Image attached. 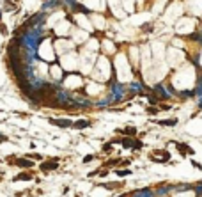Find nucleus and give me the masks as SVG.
I'll return each instance as SVG.
<instances>
[{
    "instance_id": "obj_1",
    "label": "nucleus",
    "mask_w": 202,
    "mask_h": 197,
    "mask_svg": "<svg viewBox=\"0 0 202 197\" xmlns=\"http://www.w3.org/2000/svg\"><path fill=\"white\" fill-rule=\"evenodd\" d=\"M7 162H9V164H14L16 167H20V169H30L34 165V162L30 158H7Z\"/></svg>"
},
{
    "instance_id": "obj_2",
    "label": "nucleus",
    "mask_w": 202,
    "mask_h": 197,
    "mask_svg": "<svg viewBox=\"0 0 202 197\" xmlns=\"http://www.w3.org/2000/svg\"><path fill=\"white\" fill-rule=\"evenodd\" d=\"M50 124L57 126V128H73V121L71 119H53V117H50L48 119Z\"/></svg>"
},
{
    "instance_id": "obj_3",
    "label": "nucleus",
    "mask_w": 202,
    "mask_h": 197,
    "mask_svg": "<svg viewBox=\"0 0 202 197\" xmlns=\"http://www.w3.org/2000/svg\"><path fill=\"white\" fill-rule=\"evenodd\" d=\"M59 167V158H52L48 162H43V164L39 165V169L44 170V172H48V170H55Z\"/></svg>"
},
{
    "instance_id": "obj_4",
    "label": "nucleus",
    "mask_w": 202,
    "mask_h": 197,
    "mask_svg": "<svg viewBox=\"0 0 202 197\" xmlns=\"http://www.w3.org/2000/svg\"><path fill=\"white\" fill-rule=\"evenodd\" d=\"M172 144L179 149V153L183 154V156H186V154H191V156H193V154H195V149H191L190 146H186V144H181V142H172Z\"/></svg>"
},
{
    "instance_id": "obj_5",
    "label": "nucleus",
    "mask_w": 202,
    "mask_h": 197,
    "mask_svg": "<svg viewBox=\"0 0 202 197\" xmlns=\"http://www.w3.org/2000/svg\"><path fill=\"white\" fill-rule=\"evenodd\" d=\"M117 133H122L124 137H135V135H137V128L126 126V128H122V130H117Z\"/></svg>"
},
{
    "instance_id": "obj_6",
    "label": "nucleus",
    "mask_w": 202,
    "mask_h": 197,
    "mask_svg": "<svg viewBox=\"0 0 202 197\" xmlns=\"http://www.w3.org/2000/svg\"><path fill=\"white\" fill-rule=\"evenodd\" d=\"M89 126H91V121H87V119H78L73 123L75 130H83V128H89Z\"/></svg>"
},
{
    "instance_id": "obj_7",
    "label": "nucleus",
    "mask_w": 202,
    "mask_h": 197,
    "mask_svg": "<svg viewBox=\"0 0 202 197\" xmlns=\"http://www.w3.org/2000/svg\"><path fill=\"white\" fill-rule=\"evenodd\" d=\"M153 93H156V94H158V98H160V99H167V98H169V94L165 93L163 85H154Z\"/></svg>"
},
{
    "instance_id": "obj_8",
    "label": "nucleus",
    "mask_w": 202,
    "mask_h": 197,
    "mask_svg": "<svg viewBox=\"0 0 202 197\" xmlns=\"http://www.w3.org/2000/svg\"><path fill=\"white\" fill-rule=\"evenodd\" d=\"M71 9L75 13H85V14H91V11H89L87 7L82 6V4H76V2H75V4H71Z\"/></svg>"
},
{
    "instance_id": "obj_9",
    "label": "nucleus",
    "mask_w": 202,
    "mask_h": 197,
    "mask_svg": "<svg viewBox=\"0 0 202 197\" xmlns=\"http://www.w3.org/2000/svg\"><path fill=\"white\" fill-rule=\"evenodd\" d=\"M121 146L124 149H131L133 148V137H124V139H121Z\"/></svg>"
},
{
    "instance_id": "obj_10",
    "label": "nucleus",
    "mask_w": 202,
    "mask_h": 197,
    "mask_svg": "<svg viewBox=\"0 0 202 197\" xmlns=\"http://www.w3.org/2000/svg\"><path fill=\"white\" fill-rule=\"evenodd\" d=\"M28 179H32V174H30V172H20V174L14 178V181H28Z\"/></svg>"
},
{
    "instance_id": "obj_11",
    "label": "nucleus",
    "mask_w": 202,
    "mask_h": 197,
    "mask_svg": "<svg viewBox=\"0 0 202 197\" xmlns=\"http://www.w3.org/2000/svg\"><path fill=\"white\" fill-rule=\"evenodd\" d=\"M160 126H175L177 124V119H163V121H156Z\"/></svg>"
},
{
    "instance_id": "obj_12",
    "label": "nucleus",
    "mask_w": 202,
    "mask_h": 197,
    "mask_svg": "<svg viewBox=\"0 0 202 197\" xmlns=\"http://www.w3.org/2000/svg\"><path fill=\"white\" fill-rule=\"evenodd\" d=\"M142 148H144V142H142V140H135V139H133V148H131V149L138 151V149H142Z\"/></svg>"
},
{
    "instance_id": "obj_13",
    "label": "nucleus",
    "mask_w": 202,
    "mask_h": 197,
    "mask_svg": "<svg viewBox=\"0 0 202 197\" xmlns=\"http://www.w3.org/2000/svg\"><path fill=\"white\" fill-rule=\"evenodd\" d=\"M115 172H117V176H121V178H124V176H130L131 174V170H128V169H117Z\"/></svg>"
},
{
    "instance_id": "obj_14",
    "label": "nucleus",
    "mask_w": 202,
    "mask_h": 197,
    "mask_svg": "<svg viewBox=\"0 0 202 197\" xmlns=\"http://www.w3.org/2000/svg\"><path fill=\"white\" fill-rule=\"evenodd\" d=\"M145 110H147V114H151V115H154V114H158V112H160L156 107H147Z\"/></svg>"
},
{
    "instance_id": "obj_15",
    "label": "nucleus",
    "mask_w": 202,
    "mask_h": 197,
    "mask_svg": "<svg viewBox=\"0 0 202 197\" xmlns=\"http://www.w3.org/2000/svg\"><path fill=\"white\" fill-rule=\"evenodd\" d=\"M30 160H43V156L41 154H37V153H30V154H27Z\"/></svg>"
},
{
    "instance_id": "obj_16",
    "label": "nucleus",
    "mask_w": 202,
    "mask_h": 197,
    "mask_svg": "<svg viewBox=\"0 0 202 197\" xmlns=\"http://www.w3.org/2000/svg\"><path fill=\"white\" fill-rule=\"evenodd\" d=\"M94 158H96V154H87V156L83 158V164H91V162H92Z\"/></svg>"
},
{
    "instance_id": "obj_17",
    "label": "nucleus",
    "mask_w": 202,
    "mask_h": 197,
    "mask_svg": "<svg viewBox=\"0 0 202 197\" xmlns=\"http://www.w3.org/2000/svg\"><path fill=\"white\" fill-rule=\"evenodd\" d=\"M151 27H153L151 23H144V25H142V30H144V32H151V30H153Z\"/></svg>"
},
{
    "instance_id": "obj_18",
    "label": "nucleus",
    "mask_w": 202,
    "mask_h": 197,
    "mask_svg": "<svg viewBox=\"0 0 202 197\" xmlns=\"http://www.w3.org/2000/svg\"><path fill=\"white\" fill-rule=\"evenodd\" d=\"M112 146H114V144H112V142L105 144V146H103V151H110V149H112Z\"/></svg>"
},
{
    "instance_id": "obj_19",
    "label": "nucleus",
    "mask_w": 202,
    "mask_h": 197,
    "mask_svg": "<svg viewBox=\"0 0 202 197\" xmlns=\"http://www.w3.org/2000/svg\"><path fill=\"white\" fill-rule=\"evenodd\" d=\"M0 32H2V34H7V27H6V25H0Z\"/></svg>"
},
{
    "instance_id": "obj_20",
    "label": "nucleus",
    "mask_w": 202,
    "mask_h": 197,
    "mask_svg": "<svg viewBox=\"0 0 202 197\" xmlns=\"http://www.w3.org/2000/svg\"><path fill=\"white\" fill-rule=\"evenodd\" d=\"M0 140H2V142H6V140H7V137H6V135H2V133H0Z\"/></svg>"
},
{
    "instance_id": "obj_21",
    "label": "nucleus",
    "mask_w": 202,
    "mask_h": 197,
    "mask_svg": "<svg viewBox=\"0 0 202 197\" xmlns=\"http://www.w3.org/2000/svg\"><path fill=\"white\" fill-rule=\"evenodd\" d=\"M199 109H202V101H199Z\"/></svg>"
},
{
    "instance_id": "obj_22",
    "label": "nucleus",
    "mask_w": 202,
    "mask_h": 197,
    "mask_svg": "<svg viewBox=\"0 0 202 197\" xmlns=\"http://www.w3.org/2000/svg\"><path fill=\"white\" fill-rule=\"evenodd\" d=\"M0 22H2V9H0Z\"/></svg>"
}]
</instances>
